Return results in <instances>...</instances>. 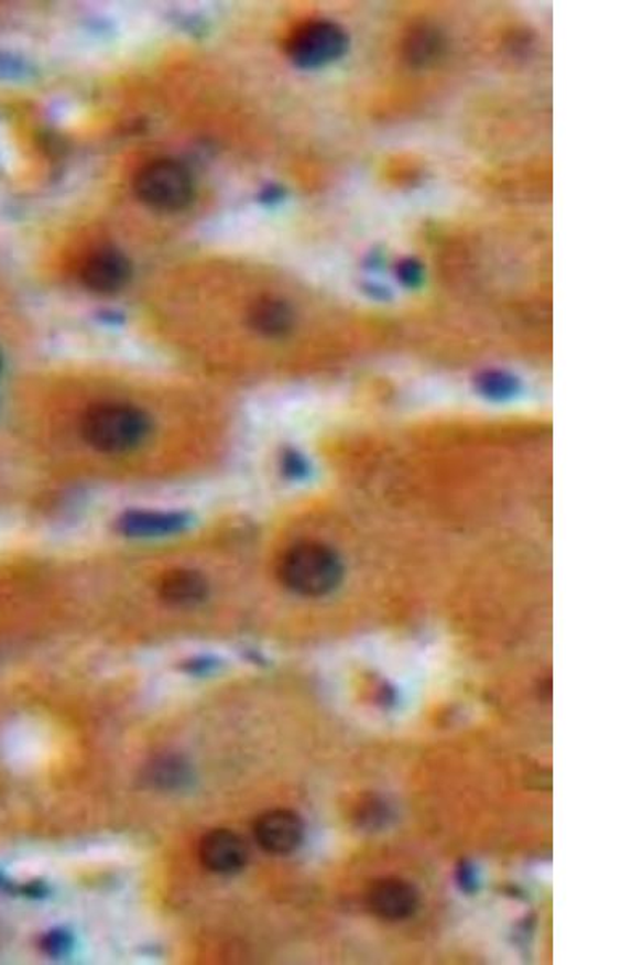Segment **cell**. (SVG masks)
Segmentation results:
<instances>
[{"label": "cell", "mask_w": 643, "mask_h": 965, "mask_svg": "<svg viewBox=\"0 0 643 965\" xmlns=\"http://www.w3.org/2000/svg\"><path fill=\"white\" fill-rule=\"evenodd\" d=\"M152 432V421L142 409L122 402H103L87 409L80 419L84 442L105 454L138 449Z\"/></svg>", "instance_id": "obj_1"}, {"label": "cell", "mask_w": 643, "mask_h": 965, "mask_svg": "<svg viewBox=\"0 0 643 965\" xmlns=\"http://www.w3.org/2000/svg\"><path fill=\"white\" fill-rule=\"evenodd\" d=\"M139 200L161 213H177L194 200L195 184L190 171L181 161L160 159L139 170L134 181Z\"/></svg>", "instance_id": "obj_2"}, {"label": "cell", "mask_w": 643, "mask_h": 965, "mask_svg": "<svg viewBox=\"0 0 643 965\" xmlns=\"http://www.w3.org/2000/svg\"><path fill=\"white\" fill-rule=\"evenodd\" d=\"M351 48L348 31L331 20H313L293 31L286 44L290 62L304 72H316L341 62Z\"/></svg>", "instance_id": "obj_3"}, {"label": "cell", "mask_w": 643, "mask_h": 965, "mask_svg": "<svg viewBox=\"0 0 643 965\" xmlns=\"http://www.w3.org/2000/svg\"><path fill=\"white\" fill-rule=\"evenodd\" d=\"M283 583L303 596H320L331 589L337 579L334 559L319 545L293 549L281 566Z\"/></svg>", "instance_id": "obj_4"}, {"label": "cell", "mask_w": 643, "mask_h": 965, "mask_svg": "<svg viewBox=\"0 0 643 965\" xmlns=\"http://www.w3.org/2000/svg\"><path fill=\"white\" fill-rule=\"evenodd\" d=\"M257 844L275 856L292 855L304 841V823L299 814L290 810H271L254 823Z\"/></svg>", "instance_id": "obj_5"}, {"label": "cell", "mask_w": 643, "mask_h": 965, "mask_svg": "<svg viewBox=\"0 0 643 965\" xmlns=\"http://www.w3.org/2000/svg\"><path fill=\"white\" fill-rule=\"evenodd\" d=\"M84 285L101 295L120 292L132 278V264L121 250L103 247L84 262Z\"/></svg>", "instance_id": "obj_6"}, {"label": "cell", "mask_w": 643, "mask_h": 965, "mask_svg": "<svg viewBox=\"0 0 643 965\" xmlns=\"http://www.w3.org/2000/svg\"><path fill=\"white\" fill-rule=\"evenodd\" d=\"M190 524L192 517L185 512L131 510L118 519L117 530L131 540H160L184 533Z\"/></svg>", "instance_id": "obj_7"}, {"label": "cell", "mask_w": 643, "mask_h": 965, "mask_svg": "<svg viewBox=\"0 0 643 965\" xmlns=\"http://www.w3.org/2000/svg\"><path fill=\"white\" fill-rule=\"evenodd\" d=\"M248 846L236 832L216 828L203 837L200 859L206 869L221 876L240 872L248 863Z\"/></svg>", "instance_id": "obj_8"}, {"label": "cell", "mask_w": 643, "mask_h": 965, "mask_svg": "<svg viewBox=\"0 0 643 965\" xmlns=\"http://www.w3.org/2000/svg\"><path fill=\"white\" fill-rule=\"evenodd\" d=\"M367 904L370 911L383 921H405L417 911L418 893L404 880L386 879L370 888Z\"/></svg>", "instance_id": "obj_9"}, {"label": "cell", "mask_w": 643, "mask_h": 965, "mask_svg": "<svg viewBox=\"0 0 643 965\" xmlns=\"http://www.w3.org/2000/svg\"><path fill=\"white\" fill-rule=\"evenodd\" d=\"M446 36L435 24H417L408 31L402 44V55L408 66L426 69L435 66L446 54Z\"/></svg>", "instance_id": "obj_10"}, {"label": "cell", "mask_w": 643, "mask_h": 965, "mask_svg": "<svg viewBox=\"0 0 643 965\" xmlns=\"http://www.w3.org/2000/svg\"><path fill=\"white\" fill-rule=\"evenodd\" d=\"M159 593L163 603L177 608H190L208 597L209 584L195 570L177 568L161 576Z\"/></svg>", "instance_id": "obj_11"}, {"label": "cell", "mask_w": 643, "mask_h": 965, "mask_svg": "<svg viewBox=\"0 0 643 965\" xmlns=\"http://www.w3.org/2000/svg\"><path fill=\"white\" fill-rule=\"evenodd\" d=\"M486 402L495 404H520L533 397L522 377L510 370H486L475 380V393Z\"/></svg>", "instance_id": "obj_12"}, {"label": "cell", "mask_w": 643, "mask_h": 965, "mask_svg": "<svg viewBox=\"0 0 643 965\" xmlns=\"http://www.w3.org/2000/svg\"><path fill=\"white\" fill-rule=\"evenodd\" d=\"M248 322L262 337L281 338L292 330L295 313L283 300L265 296L251 304Z\"/></svg>", "instance_id": "obj_13"}, {"label": "cell", "mask_w": 643, "mask_h": 965, "mask_svg": "<svg viewBox=\"0 0 643 965\" xmlns=\"http://www.w3.org/2000/svg\"><path fill=\"white\" fill-rule=\"evenodd\" d=\"M146 781L161 790H179L192 779L190 766L179 757H160L146 768Z\"/></svg>", "instance_id": "obj_14"}, {"label": "cell", "mask_w": 643, "mask_h": 965, "mask_svg": "<svg viewBox=\"0 0 643 965\" xmlns=\"http://www.w3.org/2000/svg\"><path fill=\"white\" fill-rule=\"evenodd\" d=\"M394 278L405 290H421L426 282V268L418 258L405 257L393 268Z\"/></svg>", "instance_id": "obj_15"}, {"label": "cell", "mask_w": 643, "mask_h": 965, "mask_svg": "<svg viewBox=\"0 0 643 965\" xmlns=\"http://www.w3.org/2000/svg\"><path fill=\"white\" fill-rule=\"evenodd\" d=\"M42 946H44L45 953L51 954V956L63 957L72 951L73 939L69 933L55 930V932L45 935Z\"/></svg>", "instance_id": "obj_16"}, {"label": "cell", "mask_w": 643, "mask_h": 965, "mask_svg": "<svg viewBox=\"0 0 643 965\" xmlns=\"http://www.w3.org/2000/svg\"><path fill=\"white\" fill-rule=\"evenodd\" d=\"M282 468L283 474H285L290 480H303V478L307 477V474H309L310 470L307 460L304 459L302 454L295 453V451H288V453L283 456Z\"/></svg>", "instance_id": "obj_17"}, {"label": "cell", "mask_w": 643, "mask_h": 965, "mask_svg": "<svg viewBox=\"0 0 643 965\" xmlns=\"http://www.w3.org/2000/svg\"><path fill=\"white\" fill-rule=\"evenodd\" d=\"M361 292L370 300V302L384 304L391 303L394 300V293L393 290H391V286L382 281H377L375 278H369L366 279V281H362Z\"/></svg>", "instance_id": "obj_18"}, {"label": "cell", "mask_w": 643, "mask_h": 965, "mask_svg": "<svg viewBox=\"0 0 643 965\" xmlns=\"http://www.w3.org/2000/svg\"><path fill=\"white\" fill-rule=\"evenodd\" d=\"M388 268V254L384 253L382 248H372V250L367 251L366 257L362 258V269L369 275H379L383 274Z\"/></svg>", "instance_id": "obj_19"}, {"label": "cell", "mask_w": 643, "mask_h": 965, "mask_svg": "<svg viewBox=\"0 0 643 965\" xmlns=\"http://www.w3.org/2000/svg\"><path fill=\"white\" fill-rule=\"evenodd\" d=\"M286 192L285 188L281 187V185H269L262 191V203L265 205H279L285 200Z\"/></svg>", "instance_id": "obj_20"}, {"label": "cell", "mask_w": 643, "mask_h": 965, "mask_svg": "<svg viewBox=\"0 0 643 965\" xmlns=\"http://www.w3.org/2000/svg\"><path fill=\"white\" fill-rule=\"evenodd\" d=\"M21 65L15 58L9 57V55L0 54V76H6V78H10V76H19L21 72Z\"/></svg>", "instance_id": "obj_21"}, {"label": "cell", "mask_w": 643, "mask_h": 965, "mask_svg": "<svg viewBox=\"0 0 643 965\" xmlns=\"http://www.w3.org/2000/svg\"><path fill=\"white\" fill-rule=\"evenodd\" d=\"M216 666V663L212 660L198 659L197 662L188 663V670L194 671V673L203 674L206 671L212 670Z\"/></svg>", "instance_id": "obj_22"}, {"label": "cell", "mask_w": 643, "mask_h": 965, "mask_svg": "<svg viewBox=\"0 0 643 965\" xmlns=\"http://www.w3.org/2000/svg\"><path fill=\"white\" fill-rule=\"evenodd\" d=\"M0 370H2V356H0Z\"/></svg>", "instance_id": "obj_23"}]
</instances>
